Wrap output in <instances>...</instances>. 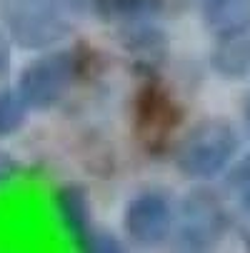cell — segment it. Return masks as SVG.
Segmentation results:
<instances>
[{
  "label": "cell",
  "instance_id": "1",
  "mask_svg": "<svg viewBox=\"0 0 250 253\" xmlns=\"http://www.w3.org/2000/svg\"><path fill=\"white\" fill-rule=\"evenodd\" d=\"M240 146L238 130L220 118H210L198 123L180 143L178 148V168L188 178H215L223 173V168L235 158Z\"/></svg>",
  "mask_w": 250,
  "mask_h": 253
},
{
  "label": "cell",
  "instance_id": "2",
  "mask_svg": "<svg viewBox=\"0 0 250 253\" xmlns=\"http://www.w3.org/2000/svg\"><path fill=\"white\" fill-rule=\"evenodd\" d=\"M0 15L13 41L28 50L45 48L70 30L68 0H3Z\"/></svg>",
  "mask_w": 250,
  "mask_h": 253
},
{
  "label": "cell",
  "instance_id": "3",
  "mask_svg": "<svg viewBox=\"0 0 250 253\" xmlns=\"http://www.w3.org/2000/svg\"><path fill=\"white\" fill-rule=\"evenodd\" d=\"M78 63L70 53H50L33 60L18 81V95L28 108L48 111L58 105L75 83Z\"/></svg>",
  "mask_w": 250,
  "mask_h": 253
},
{
  "label": "cell",
  "instance_id": "4",
  "mask_svg": "<svg viewBox=\"0 0 250 253\" xmlns=\"http://www.w3.org/2000/svg\"><path fill=\"white\" fill-rule=\"evenodd\" d=\"M230 226V215L218 196L210 191H195L183 203L180 238L188 248H208L223 238Z\"/></svg>",
  "mask_w": 250,
  "mask_h": 253
},
{
  "label": "cell",
  "instance_id": "5",
  "mask_svg": "<svg viewBox=\"0 0 250 253\" xmlns=\"http://www.w3.org/2000/svg\"><path fill=\"white\" fill-rule=\"evenodd\" d=\"M180 121V108L170 93L158 83H145L135 100V126L140 140L148 146H160L170 138Z\"/></svg>",
  "mask_w": 250,
  "mask_h": 253
},
{
  "label": "cell",
  "instance_id": "6",
  "mask_svg": "<svg viewBox=\"0 0 250 253\" xmlns=\"http://www.w3.org/2000/svg\"><path fill=\"white\" fill-rule=\"evenodd\" d=\"M173 226L170 203L160 193H143L125 208V231L138 243H158Z\"/></svg>",
  "mask_w": 250,
  "mask_h": 253
},
{
  "label": "cell",
  "instance_id": "7",
  "mask_svg": "<svg viewBox=\"0 0 250 253\" xmlns=\"http://www.w3.org/2000/svg\"><path fill=\"white\" fill-rule=\"evenodd\" d=\"M213 68L228 78H240L250 70V28L220 35L213 50Z\"/></svg>",
  "mask_w": 250,
  "mask_h": 253
},
{
  "label": "cell",
  "instance_id": "8",
  "mask_svg": "<svg viewBox=\"0 0 250 253\" xmlns=\"http://www.w3.org/2000/svg\"><path fill=\"white\" fill-rule=\"evenodd\" d=\"M58 208H60V215L65 226L73 231V236L88 248L93 233H90V211H88V201H85V193L80 188H63L58 193Z\"/></svg>",
  "mask_w": 250,
  "mask_h": 253
},
{
  "label": "cell",
  "instance_id": "9",
  "mask_svg": "<svg viewBox=\"0 0 250 253\" xmlns=\"http://www.w3.org/2000/svg\"><path fill=\"white\" fill-rule=\"evenodd\" d=\"M208 25L218 35L250 28V0H215L208 3Z\"/></svg>",
  "mask_w": 250,
  "mask_h": 253
},
{
  "label": "cell",
  "instance_id": "10",
  "mask_svg": "<svg viewBox=\"0 0 250 253\" xmlns=\"http://www.w3.org/2000/svg\"><path fill=\"white\" fill-rule=\"evenodd\" d=\"M163 8V0H100V10L110 18L143 20L153 18Z\"/></svg>",
  "mask_w": 250,
  "mask_h": 253
},
{
  "label": "cell",
  "instance_id": "11",
  "mask_svg": "<svg viewBox=\"0 0 250 253\" xmlns=\"http://www.w3.org/2000/svg\"><path fill=\"white\" fill-rule=\"evenodd\" d=\"M25 123V103L13 90H0V135H10Z\"/></svg>",
  "mask_w": 250,
  "mask_h": 253
},
{
  "label": "cell",
  "instance_id": "12",
  "mask_svg": "<svg viewBox=\"0 0 250 253\" xmlns=\"http://www.w3.org/2000/svg\"><path fill=\"white\" fill-rule=\"evenodd\" d=\"M228 186L230 191L245 203V208L250 211V156H245L228 175Z\"/></svg>",
  "mask_w": 250,
  "mask_h": 253
},
{
  "label": "cell",
  "instance_id": "13",
  "mask_svg": "<svg viewBox=\"0 0 250 253\" xmlns=\"http://www.w3.org/2000/svg\"><path fill=\"white\" fill-rule=\"evenodd\" d=\"M8 65H10V45L5 41V35L0 33V76H5Z\"/></svg>",
  "mask_w": 250,
  "mask_h": 253
},
{
  "label": "cell",
  "instance_id": "14",
  "mask_svg": "<svg viewBox=\"0 0 250 253\" xmlns=\"http://www.w3.org/2000/svg\"><path fill=\"white\" fill-rule=\"evenodd\" d=\"M245 116H248V128H250V100H248V105H245Z\"/></svg>",
  "mask_w": 250,
  "mask_h": 253
},
{
  "label": "cell",
  "instance_id": "15",
  "mask_svg": "<svg viewBox=\"0 0 250 253\" xmlns=\"http://www.w3.org/2000/svg\"><path fill=\"white\" fill-rule=\"evenodd\" d=\"M245 243H248V248H250V226H248V231H245Z\"/></svg>",
  "mask_w": 250,
  "mask_h": 253
},
{
  "label": "cell",
  "instance_id": "16",
  "mask_svg": "<svg viewBox=\"0 0 250 253\" xmlns=\"http://www.w3.org/2000/svg\"><path fill=\"white\" fill-rule=\"evenodd\" d=\"M208 3H215V0H208Z\"/></svg>",
  "mask_w": 250,
  "mask_h": 253
}]
</instances>
